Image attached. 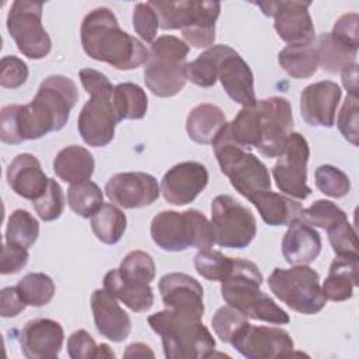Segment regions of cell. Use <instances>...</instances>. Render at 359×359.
<instances>
[{
  "label": "cell",
  "instance_id": "1",
  "mask_svg": "<svg viewBox=\"0 0 359 359\" xmlns=\"http://www.w3.org/2000/svg\"><path fill=\"white\" fill-rule=\"evenodd\" d=\"M79 98L76 83L63 76H48L29 104H11L0 112V139L8 144L36 140L60 130Z\"/></svg>",
  "mask_w": 359,
  "mask_h": 359
},
{
  "label": "cell",
  "instance_id": "2",
  "mask_svg": "<svg viewBox=\"0 0 359 359\" xmlns=\"http://www.w3.org/2000/svg\"><path fill=\"white\" fill-rule=\"evenodd\" d=\"M80 35L87 56L118 70L136 69L149 57L146 46L119 27L115 14L108 7L91 10L81 22Z\"/></svg>",
  "mask_w": 359,
  "mask_h": 359
},
{
  "label": "cell",
  "instance_id": "3",
  "mask_svg": "<svg viewBox=\"0 0 359 359\" xmlns=\"http://www.w3.org/2000/svg\"><path fill=\"white\" fill-rule=\"evenodd\" d=\"M147 323L161 337L168 359H205L215 352L216 341L196 314L165 309L149 316Z\"/></svg>",
  "mask_w": 359,
  "mask_h": 359
},
{
  "label": "cell",
  "instance_id": "4",
  "mask_svg": "<svg viewBox=\"0 0 359 359\" xmlns=\"http://www.w3.org/2000/svg\"><path fill=\"white\" fill-rule=\"evenodd\" d=\"M262 279L259 268L252 261L236 258L231 273L222 282V297L247 318L279 325L287 324L289 314L259 289Z\"/></svg>",
  "mask_w": 359,
  "mask_h": 359
},
{
  "label": "cell",
  "instance_id": "5",
  "mask_svg": "<svg viewBox=\"0 0 359 359\" xmlns=\"http://www.w3.org/2000/svg\"><path fill=\"white\" fill-rule=\"evenodd\" d=\"M161 29H181L184 42L194 48H210L216 38L219 1H149Z\"/></svg>",
  "mask_w": 359,
  "mask_h": 359
},
{
  "label": "cell",
  "instance_id": "6",
  "mask_svg": "<svg viewBox=\"0 0 359 359\" xmlns=\"http://www.w3.org/2000/svg\"><path fill=\"white\" fill-rule=\"evenodd\" d=\"M150 234L157 247L174 252L188 248L206 250L215 243L212 223L198 209L157 213L151 220Z\"/></svg>",
  "mask_w": 359,
  "mask_h": 359
},
{
  "label": "cell",
  "instance_id": "7",
  "mask_svg": "<svg viewBox=\"0 0 359 359\" xmlns=\"http://www.w3.org/2000/svg\"><path fill=\"white\" fill-rule=\"evenodd\" d=\"M188 52L189 46L174 35H161L151 42L143 77L146 87L154 95L167 98L184 88Z\"/></svg>",
  "mask_w": 359,
  "mask_h": 359
},
{
  "label": "cell",
  "instance_id": "8",
  "mask_svg": "<svg viewBox=\"0 0 359 359\" xmlns=\"http://www.w3.org/2000/svg\"><path fill=\"white\" fill-rule=\"evenodd\" d=\"M212 146L222 172L240 195L250 199L258 192L271 191V177L266 165L250 150L236 144L227 135L226 125Z\"/></svg>",
  "mask_w": 359,
  "mask_h": 359
},
{
  "label": "cell",
  "instance_id": "9",
  "mask_svg": "<svg viewBox=\"0 0 359 359\" xmlns=\"http://www.w3.org/2000/svg\"><path fill=\"white\" fill-rule=\"evenodd\" d=\"M268 286L282 303L302 314H316L327 303L320 275L309 265L275 268L268 278Z\"/></svg>",
  "mask_w": 359,
  "mask_h": 359
},
{
  "label": "cell",
  "instance_id": "10",
  "mask_svg": "<svg viewBox=\"0 0 359 359\" xmlns=\"http://www.w3.org/2000/svg\"><path fill=\"white\" fill-rule=\"evenodd\" d=\"M43 3L15 0L7 14V29L18 50L29 59H43L52 49V41L42 25Z\"/></svg>",
  "mask_w": 359,
  "mask_h": 359
},
{
  "label": "cell",
  "instance_id": "11",
  "mask_svg": "<svg viewBox=\"0 0 359 359\" xmlns=\"http://www.w3.org/2000/svg\"><path fill=\"white\" fill-rule=\"evenodd\" d=\"M215 243L224 248H245L257 234L250 209L230 195H217L210 205Z\"/></svg>",
  "mask_w": 359,
  "mask_h": 359
},
{
  "label": "cell",
  "instance_id": "12",
  "mask_svg": "<svg viewBox=\"0 0 359 359\" xmlns=\"http://www.w3.org/2000/svg\"><path fill=\"white\" fill-rule=\"evenodd\" d=\"M257 132L255 149L265 157H279L293 129V114L290 102L283 97L257 100Z\"/></svg>",
  "mask_w": 359,
  "mask_h": 359
},
{
  "label": "cell",
  "instance_id": "13",
  "mask_svg": "<svg viewBox=\"0 0 359 359\" xmlns=\"http://www.w3.org/2000/svg\"><path fill=\"white\" fill-rule=\"evenodd\" d=\"M310 147L303 135L292 132L286 140L285 150L272 168L276 187L285 195L294 199H306L311 194L307 185V161Z\"/></svg>",
  "mask_w": 359,
  "mask_h": 359
},
{
  "label": "cell",
  "instance_id": "14",
  "mask_svg": "<svg viewBox=\"0 0 359 359\" xmlns=\"http://www.w3.org/2000/svg\"><path fill=\"white\" fill-rule=\"evenodd\" d=\"M268 17H273L275 31L289 45H307L316 39V29L309 13L311 1L280 0L254 3Z\"/></svg>",
  "mask_w": 359,
  "mask_h": 359
},
{
  "label": "cell",
  "instance_id": "15",
  "mask_svg": "<svg viewBox=\"0 0 359 359\" xmlns=\"http://www.w3.org/2000/svg\"><path fill=\"white\" fill-rule=\"evenodd\" d=\"M233 348L247 359H272L290 356L293 339L279 327L248 324L231 342Z\"/></svg>",
  "mask_w": 359,
  "mask_h": 359
},
{
  "label": "cell",
  "instance_id": "16",
  "mask_svg": "<svg viewBox=\"0 0 359 359\" xmlns=\"http://www.w3.org/2000/svg\"><path fill=\"white\" fill-rule=\"evenodd\" d=\"M105 195L123 209H139L151 205L160 196L157 180L147 172L129 171L112 175L105 184Z\"/></svg>",
  "mask_w": 359,
  "mask_h": 359
},
{
  "label": "cell",
  "instance_id": "17",
  "mask_svg": "<svg viewBox=\"0 0 359 359\" xmlns=\"http://www.w3.org/2000/svg\"><path fill=\"white\" fill-rule=\"evenodd\" d=\"M118 122L119 119L112 105V95H90V100L80 111L77 129L88 146L104 147L112 142Z\"/></svg>",
  "mask_w": 359,
  "mask_h": 359
},
{
  "label": "cell",
  "instance_id": "18",
  "mask_svg": "<svg viewBox=\"0 0 359 359\" xmlns=\"http://www.w3.org/2000/svg\"><path fill=\"white\" fill-rule=\"evenodd\" d=\"M209 172L202 163L182 161L171 167L161 178L160 192L175 206L191 203L208 185Z\"/></svg>",
  "mask_w": 359,
  "mask_h": 359
},
{
  "label": "cell",
  "instance_id": "19",
  "mask_svg": "<svg viewBox=\"0 0 359 359\" xmlns=\"http://www.w3.org/2000/svg\"><path fill=\"white\" fill-rule=\"evenodd\" d=\"M341 97V87L331 80L309 84L300 94V115L303 121L309 126L332 128Z\"/></svg>",
  "mask_w": 359,
  "mask_h": 359
},
{
  "label": "cell",
  "instance_id": "20",
  "mask_svg": "<svg viewBox=\"0 0 359 359\" xmlns=\"http://www.w3.org/2000/svg\"><path fill=\"white\" fill-rule=\"evenodd\" d=\"M65 339L62 325L50 318H35L28 321L20 332L21 352L27 359L57 358Z\"/></svg>",
  "mask_w": 359,
  "mask_h": 359
},
{
  "label": "cell",
  "instance_id": "21",
  "mask_svg": "<svg viewBox=\"0 0 359 359\" xmlns=\"http://www.w3.org/2000/svg\"><path fill=\"white\" fill-rule=\"evenodd\" d=\"M158 290L167 309L203 317V287L191 275L182 272L165 273L158 280Z\"/></svg>",
  "mask_w": 359,
  "mask_h": 359
},
{
  "label": "cell",
  "instance_id": "22",
  "mask_svg": "<svg viewBox=\"0 0 359 359\" xmlns=\"http://www.w3.org/2000/svg\"><path fill=\"white\" fill-rule=\"evenodd\" d=\"M220 80L227 95L243 107H252L257 104L254 90V74L248 63L233 49L222 57L217 70Z\"/></svg>",
  "mask_w": 359,
  "mask_h": 359
},
{
  "label": "cell",
  "instance_id": "23",
  "mask_svg": "<svg viewBox=\"0 0 359 359\" xmlns=\"http://www.w3.org/2000/svg\"><path fill=\"white\" fill-rule=\"evenodd\" d=\"M91 310L97 331L112 342L128 338L132 321L107 289H95L91 294Z\"/></svg>",
  "mask_w": 359,
  "mask_h": 359
},
{
  "label": "cell",
  "instance_id": "24",
  "mask_svg": "<svg viewBox=\"0 0 359 359\" xmlns=\"http://www.w3.org/2000/svg\"><path fill=\"white\" fill-rule=\"evenodd\" d=\"M7 182L18 195L29 201L41 198L49 184V178L42 171L39 160L31 153L17 154L7 167Z\"/></svg>",
  "mask_w": 359,
  "mask_h": 359
},
{
  "label": "cell",
  "instance_id": "25",
  "mask_svg": "<svg viewBox=\"0 0 359 359\" xmlns=\"http://www.w3.org/2000/svg\"><path fill=\"white\" fill-rule=\"evenodd\" d=\"M321 252V237L318 231L296 220L289 224L282 238V254L290 265H307L313 262Z\"/></svg>",
  "mask_w": 359,
  "mask_h": 359
},
{
  "label": "cell",
  "instance_id": "26",
  "mask_svg": "<svg viewBox=\"0 0 359 359\" xmlns=\"http://www.w3.org/2000/svg\"><path fill=\"white\" fill-rule=\"evenodd\" d=\"M104 289L135 313H146L154 303V294L150 283L129 280L121 275L118 268L105 273Z\"/></svg>",
  "mask_w": 359,
  "mask_h": 359
},
{
  "label": "cell",
  "instance_id": "27",
  "mask_svg": "<svg viewBox=\"0 0 359 359\" xmlns=\"http://www.w3.org/2000/svg\"><path fill=\"white\" fill-rule=\"evenodd\" d=\"M359 255H337L330 265L328 275L323 283V293L327 300L344 302L352 297L353 287L358 286Z\"/></svg>",
  "mask_w": 359,
  "mask_h": 359
},
{
  "label": "cell",
  "instance_id": "28",
  "mask_svg": "<svg viewBox=\"0 0 359 359\" xmlns=\"http://www.w3.org/2000/svg\"><path fill=\"white\" fill-rule=\"evenodd\" d=\"M248 201L257 208L262 220L269 226H289L299 220L303 210L297 201L273 191L258 192Z\"/></svg>",
  "mask_w": 359,
  "mask_h": 359
},
{
  "label": "cell",
  "instance_id": "29",
  "mask_svg": "<svg viewBox=\"0 0 359 359\" xmlns=\"http://www.w3.org/2000/svg\"><path fill=\"white\" fill-rule=\"evenodd\" d=\"M226 123L227 121L220 107L203 102L189 111L185 129L191 140L199 144H212Z\"/></svg>",
  "mask_w": 359,
  "mask_h": 359
},
{
  "label": "cell",
  "instance_id": "30",
  "mask_svg": "<svg viewBox=\"0 0 359 359\" xmlns=\"http://www.w3.org/2000/svg\"><path fill=\"white\" fill-rule=\"evenodd\" d=\"M94 167L93 154L86 147L77 144L63 147L53 160L55 174L70 185L88 181L93 177Z\"/></svg>",
  "mask_w": 359,
  "mask_h": 359
},
{
  "label": "cell",
  "instance_id": "31",
  "mask_svg": "<svg viewBox=\"0 0 359 359\" xmlns=\"http://www.w3.org/2000/svg\"><path fill=\"white\" fill-rule=\"evenodd\" d=\"M314 45L318 56V67L328 73H338L348 65L356 62L358 48L341 42L331 32L317 36Z\"/></svg>",
  "mask_w": 359,
  "mask_h": 359
},
{
  "label": "cell",
  "instance_id": "32",
  "mask_svg": "<svg viewBox=\"0 0 359 359\" xmlns=\"http://www.w3.org/2000/svg\"><path fill=\"white\" fill-rule=\"evenodd\" d=\"M280 67L293 79H307L318 70L316 45H287L278 55Z\"/></svg>",
  "mask_w": 359,
  "mask_h": 359
},
{
  "label": "cell",
  "instance_id": "33",
  "mask_svg": "<svg viewBox=\"0 0 359 359\" xmlns=\"http://www.w3.org/2000/svg\"><path fill=\"white\" fill-rule=\"evenodd\" d=\"M227 45H212L202 52L195 60L185 65L187 81L199 87H212L217 80V70L222 57L229 52Z\"/></svg>",
  "mask_w": 359,
  "mask_h": 359
},
{
  "label": "cell",
  "instance_id": "34",
  "mask_svg": "<svg viewBox=\"0 0 359 359\" xmlns=\"http://www.w3.org/2000/svg\"><path fill=\"white\" fill-rule=\"evenodd\" d=\"M91 230L104 244H116L126 230V216L114 203H104L91 216Z\"/></svg>",
  "mask_w": 359,
  "mask_h": 359
},
{
  "label": "cell",
  "instance_id": "35",
  "mask_svg": "<svg viewBox=\"0 0 359 359\" xmlns=\"http://www.w3.org/2000/svg\"><path fill=\"white\" fill-rule=\"evenodd\" d=\"M112 105L119 121L142 119L147 112L146 91L135 83H119L112 93Z\"/></svg>",
  "mask_w": 359,
  "mask_h": 359
},
{
  "label": "cell",
  "instance_id": "36",
  "mask_svg": "<svg viewBox=\"0 0 359 359\" xmlns=\"http://www.w3.org/2000/svg\"><path fill=\"white\" fill-rule=\"evenodd\" d=\"M67 203L76 215L88 219L104 205V194L101 188L90 180L72 184L67 189Z\"/></svg>",
  "mask_w": 359,
  "mask_h": 359
},
{
  "label": "cell",
  "instance_id": "37",
  "mask_svg": "<svg viewBox=\"0 0 359 359\" xmlns=\"http://www.w3.org/2000/svg\"><path fill=\"white\" fill-rule=\"evenodd\" d=\"M39 236L38 220L25 209H15L6 227V243L20 245L24 248L32 247Z\"/></svg>",
  "mask_w": 359,
  "mask_h": 359
},
{
  "label": "cell",
  "instance_id": "38",
  "mask_svg": "<svg viewBox=\"0 0 359 359\" xmlns=\"http://www.w3.org/2000/svg\"><path fill=\"white\" fill-rule=\"evenodd\" d=\"M17 287L28 306L41 307L48 304L55 296V283L52 278L43 272H29L24 275Z\"/></svg>",
  "mask_w": 359,
  "mask_h": 359
},
{
  "label": "cell",
  "instance_id": "39",
  "mask_svg": "<svg viewBox=\"0 0 359 359\" xmlns=\"http://www.w3.org/2000/svg\"><path fill=\"white\" fill-rule=\"evenodd\" d=\"M236 258L227 257L220 251L206 248L199 250L194 258V265L196 272L208 280L223 282L233 271Z\"/></svg>",
  "mask_w": 359,
  "mask_h": 359
},
{
  "label": "cell",
  "instance_id": "40",
  "mask_svg": "<svg viewBox=\"0 0 359 359\" xmlns=\"http://www.w3.org/2000/svg\"><path fill=\"white\" fill-rule=\"evenodd\" d=\"M346 219V213L328 199H317L311 206L303 209L299 217L300 222L324 230H328Z\"/></svg>",
  "mask_w": 359,
  "mask_h": 359
},
{
  "label": "cell",
  "instance_id": "41",
  "mask_svg": "<svg viewBox=\"0 0 359 359\" xmlns=\"http://www.w3.org/2000/svg\"><path fill=\"white\" fill-rule=\"evenodd\" d=\"M248 320L244 314L231 306H222L212 317V327L215 334L222 342L231 344L234 338L248 325Z\"/></svg>",
  "mask_w": 359,
  "mask_h": 359
},
{
  "label": "cell",
  "instance_id": "42",
  "mask_svg": "<svg viewBox=\"0 0 359 359\" xmlns=\"http://www.w3.org/2000/svg\"><path fill=\"white\" fill-rule=\"evenodd\" d=\"M118 269L123 278L140 283H150L156 276V264L151 255L142 250L128 252Z\"/></svg>",
  "mask_w": 359,
  "mask_h": 359
},
{
  "label": "cell",
  "instance_id": "43",
  "mask_svg": "<svg viewBox=\"0 0 359 359\" xmlns=\"http://www.w3.org/2000/svg\"><path fill=\"white\" fill-rule=\"evenodd\" d=\"M316 187L327 196L342 198L349 194L351 181L339 168L330 164H323L316 170Z\"/></svg>",
  "mask_w": 359,
  "mask_h": 359
},
{
  "label": "cell",
  "instance_id": "44",
  "mask_svg": "<svg viewBox=\"0 0 359 359\" xmlns=\"http://www.w3.org/2000/svg\"><path fill=\"white\" fill-rule=\"evenodd\" d=\"M32 206L38 216L45 222L59 219L65 209V195L59 182L53 178H49L45 194L36 201H32Z\"/></svg>",
  "mask_w": 359,
  "mask_h": 359
},
{
  "label": "cell",
  "instance_id": "45",
  "mask_svg": "<svg viewBox=\"0 0 359 359\" xmlns=\"http://www.w3.org/2000/svg\"><path fill=\"white\" fill-rule=\"evenodd\" d=\"M330 244L335 252V255L339 257H356L358 254V240H356V231L351 226V223L346 220L338 223L337 226L327 230Z\"/></svg>",
  "mask_w": 359,
  "mask_h": 359
},
{
  "label": "cell",
  "instance_id": "46",
  "mask_svg": "<svg viewBox=\"0 0 359 359\" xmlns=\"http://www.w3.org/2000/svg\"><path fill=\"white\" fill-rule=\"evenodd\" d=\"M133 28L144 42H153L160 27L158 17L150 3H137L133 7Z\"/></svg>",
  "mask_w": 359,
  "mask_h": 359
},
{
  "label": "cell",
  "instance_id": "47",
  "mask_svg": "<svg viewBox=\"0 0 359 359\" xmlns=\"http://www.w3.org/2000/svg\"><path fill=\"white\" fill-rule=\"evenodd\" d=\"M337 125L341 135L353 146H358V97L346 95L337 118Z\"/></svg>",
  "mask_w": 359,
  "mask_h": 359
},
{
  "label": "cell",
  "instance_id": "48",
  "mask_svg": "<svg viewBox=\"0 0 359 359\" xmlns=\"http://www.w3.org/2000/svg\"><path fill=\"white\" fill-rule=\"evenodd\" d=\"M28 66L17 56H3L0 62V84L4 88H18L28 79Z\"/></svg>",
  "mask_w": 359,
  "mask_h": 359
},
{
  "label": "cell",
  "instance_id": "49",
  "mask_svg": "<svg viewBox=\"0 0 359 359\" xmlns=\"http://www.w3.org/2000/svg\"><path fill=\"white\" fill-rule=\"evenodd\" d=\"M28 250L20 245L4 243L1 247L0 272L3 275H11L20 272L28 262Z\"/></svg>",
  "mask_w": 359,
  "mask_h": 359
},
{
  "label": "cell",
  "instance_id": "50",
  "mask_svg": "<svg viewBox=\"0 0 359 359\" xmlns=\"http://www.w3.org/2000/svg\"><path fill=\"white\" fill-rule=\"evenodd\" d=\"M98 345L86 330L74 331L67 339V353L72 359L95 358Z\"/></svg>",
  "mask_w": 359,
  "mask_h": 359
},
{
  "label": "cell",
  "instance_id": "51",
  "mask_svg": "<svg viewBox=\"0 0 359 359\" xmlns=\"http://www.w3.org/2000/svg\"><path fill=\"white\" fill-rule=\"evenodd\" d=\"M358 22H359L358 13L344 14L335 21L331 35L335 36L337 39H339L341 42L346 43V45L358 48L359 46Z\"/></svg>",
  "mask_w": 359,
  "mask_h": 359
},
{
  "label": "cell",
  "instance_id": "52",
  "mask_svg": "<svg viewBox=\"0 0 359 359\" xmlns=\"http://www.w3.org/2000/svg\"><path fill=\"white\" fill-rule=\"evenodd\" d=\"M79 76H80L81 86L88 95H100V94L112 95L115 87L104 73L87 67V69H81Z\"/></svg>",
  "mask_w": 359,
  "mask_h": 359
},
{
  "label": "cell",
  "instance_id": "53",
  "mask_svg": "<svg viewBox=\"0 0 359 359\" xmlns=\"http://www.w3.org/2000/svg\"><path fill=\"white\" fill-rule=\"evenodd\" d=\"M27 302L24 300L22 294L20 293L17 286H7L3 287L0 292V314L4 318L18 316L25 307Z\"/></svg>",
  "mask_w": 359,
  "mask_h": 359
},
{
  "label": "cell",
  "instance_id": "54",
  "mask_svg": "<svg viewBox=\"0 0 359 359\" xmlns=\"http://www.w3.org/2000/svg\"><path fill=\"white\" fill-rule=\"evenodd\" d=\"M342 84L348 91V95L358 97V63H351L341 70Z\"/></svg>",
  "mask_w": 359,
  "mask_h": 359
},
{
  "label": "cell",
  "instance_id": "55",
  "mask_svg": "<svg viewBox=\"0 0 359 359\" xmlns=\"http://www.w3.org/2000/svg\"><path fill=\"white\" fill-rule=\"evenodd\" d=\"M123 358H154V352L146 344L133 342L126 346L123 352Z\"/></svg>",
  "mask_w": 359,
  "mask_h": 359
},
{
  "label": "cell",
  "instance_id": "56",
  "mask_svg": "<svg viewBox=\"0 0 359 359\" xmlns=\"http://www.w3.org/2000/svg\"><path fill=\"white\" fill-rule=\"evenodd\" d=\"M105 358H115L114 351L109 348L107 344H100L97 348V355L95 359H105Z\"/></svg>",
  "mask_w": 359,
  "mask_h": 359
}]
</instances>
